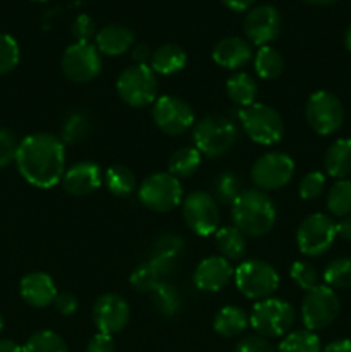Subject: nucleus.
Here are the masks:
<instances>
[{
	"instance_id": "nucleus-1",
	"label": "nucleus",
	"mask_w": 351,
	"mask_h": 352,
	"mask_svg": "<svg viewBox=\"0 0 351 352\" xmlns=\"http://www.w3.org/2000/svg\"><path fill=\"white\" fill-rule=\"evenodd\" d=\"M14 162L19 174L30 184L36 188H52L64 177V143L47 133L31 134L17 144Z\"/></svg>"
},
{
	"instance_id": "nucleus-2",
	"label": "nucleus",
	"mask_w": 351,
	"mask_h": 352,
	"mask_svg": "<svg viewBox=\"0 0 351 352\" xmlns=\"http://www.w3.org/2000/svg\"><path fill=\"white\" fill-rule=\"evenodd\" d=\"M275 215L274 201L258 189H246L233 203L234 227L244 236L260 237L268 234L275 223Z\"/></svg>"
},
{
	"instance_id": "nucleus-3",
	"label": "nucleus",
	"mask_w": 351,
	"mask_h": 352,
	"mask_svg": "<svg viewBox=\"0 0 351 352\" xmlns=\"http://www.w3.org/2000/svg\"><path fill=\"white\" fill-rule=\"evenodd\" d=\"M195 148L210 158L226 155L237 140V129L229 119L220 116H209L200 120L193 131Z\"/></svg>"
},
{
	"instance_id": "nucleus-4",
	"label": "nucleus",
	"mask_w": 351,
	"mask_h": 352,
	"mask_svg": "<svg viewBox=\"0 0 351 352\" xmlns=\"http://www.w3.org/2000/svg\"><path fill=\"white\" fill-rule=\"evenodd\" d=\"M117 93L134 109L150 105L158 95L157 76L147 64L129 65L117 78Z\"/></svg>"
},
{
	"instance_id": "nucleus-5",
	"label": "nucleus",
	"mask_w": 351,
	"mask_h": 352,
	"mask_svg": "<svg viewBox=\"0 0 351 352\" xmlns=\"http://www.w3.org/2000/svg\"><path fill=\"white\" fill-rule=\"evenodd\" d=\"M241 126L251 141L260 144H275L284 134L281 113L265 103H253L240 112Z\"/></svg>"
},
{
	"instance_id": "nucleus-6",
	"label": "nucleus",
	"mask_w": 351,
	"mask_h": 352,
	"mask_svg": "<svg viewBox=\"0 0 351 352\" xmlns=\"http://www.w3.org/2000/svg\"><path fill=\"white\" fill-rule=\"evenodd\" d=\"M234 278L241 294L253 301L268 299L279 287V275L275 268L262 260L241 263L234 274Z\"/></svg>"
},
{
	"instance_id": "nucleus-7",
	"label": "nucleus",
	"mask_w": 351,
	"mask_h": 352,
	"mask_svg": "<svg viewBox=\"0 0 351 352\" xmlns=\"http://www.w3.org/2000/svg\"><path fill=\"white\" fill-rule=\"evenodd\" d=\"M296 313L289 302L268 298L258 301L250 315V323L262 337H281L295 325Z\"/></svg>"
},
{
	"instance_id": "nucleus-8",
	"label": "nucleus",
	"mask_w": 351,
	"mask_h": 352,
	"mask_svg": "<svg viewBox=\"0 0 351 352\" xmlns=\"http://www.w3.org/2000/svg\"><path fill=\"white\" fill-rule=\"evenodd\" d=\"M308 126L320 136L337 133L344 122V109L341 100L330 91H317L305 105Z\"/></svg>"
},
{
	"instance_id": "nucleus-9",
	"label": "nucleus",
	"mask_w": 351,
	"mask_h": 352,
	"mask_svg": "<svg viewBox=\"0 0 351 352\" xmlns=\"http://www.w3.org/2000/svg\"><path fill=\"white\" fill-rule=\"evenodd\" d=\"M339 309V298L334 289L327 287V285H317V287L306 291L305 299H303V323L310 332L327 329L337 318Z\"/></svg>"
},
{
	"instance_id": "nucleus-10",
	"label": "nucleus",
	"mask_w": 351,
	"mask_h": 352,
	"mask_svg": "<svg viewBox=\"0 0 351 352\" xmlns=\"http://www.w3.org/2000/svg\"><path fill=\"white\" fill-rule=\"evenodd\" d=\"M141 205L153 212H171L181 203L182 188L178 177L165 172L151 174L145 179L138 191Z\"/></svg>"
},
{
	"instance_id": "nucleus-11",
	"label": "nucleus",
	"mask_w": 351,
	"mask_h": 352,
	"mask_svg": "<svg viewBox=\"0 0 351 352\" xmlns=\"http://www.w3.org/2000/svg\"><path fill=\"white\" fill-rule=\"evenodd\" d=\"M337 237L336 223L326 213L308 215L299 226L296 243L299 251L306 256H322L332 246Z\"/></svg>"
},
{
	"instance_id": "nucleus-12",
	"label": "nucleus",
	"mask_w": 351,
	"mask_h": 352,
	"mask_svg": "<svg viewBox=\"0 0 351 352\" xmlns=\"http://www.w3.org/2000/svg\"><path fill=\"white\" fill-rule=\"evenodd\" d=\"M62 72L72 82L93 81L102 71V57L93 43H72L62 55Z\"/></svg>"
},
{
	"instance_id": "nucleus-13",
	"label": "nucleus",
	"mask_w": 351,
	"mask_h": 352,
	"mask_svg": "<svg viewBox=\"0 0 351 352\" xmlns=\"http://www.w3.org/2000/svg\"><path fill=\"white\" fill-rule=\"evenodd\" d=\"M295 162L284 153H265L251 167V181L258 189L275 191L291 181Z\"/></svg>"
},
{
	"instance_id": "nucleus-14",
	"label": "nucleus",
	"mask_w": 351,
	"mask_h": 352,
	"mask_svg": "<svg viewBox=\"0 0 351 352\" xmlns=\"http://www.w3.org/2000/svg\"><path fill=\"white\" fill-rule=\"evenodd\" d=\"M153 122L160 131L171 136H179L186 133L195 122V113L189 103L178 96H160L151 109Z\"/></svg>"
},
{
	"instance_id": "nucleus-15",
	"label": "nucleus",
	"mask_w": 351,
	"mask_h": 352,
	"mask_svg": "<svg viewBox=\"0 0 351 352\" xmlns=\"http://www.w3.org/2000/svg\"><path fill=\"white\" fill-rule=\"evenodd\" d=\"M182 215L189 229L198 236H209L219 226V206L215 198L205 191H195L184 199Z\"/></svg>"
},
{
	"instance_id": "nucleus-16",
	"label": "nucleus",
	"mask_w": 351,
	"mask_h": 352,
	"mask_svg": "<svg viewBox=\"0 0 351 352\" xmlns=\"http://www.w3.org/2000/svg\"><path fill=\"white\" fill-rule=\"evenodd\" d=\"M244 36L258 47H265L281 33V14L272 6L251 7L243 21Z\"/></svg>"
},
{
	"instance_id": "nucleus-17",
	"label": "nucleus",
	"mask_w": 351,
	"mask_h": 352,
	"mask_svg": "<svg viewBox=\"0 0 351 352\" xmlns=\"http://www.w3.org/2000/svg\"><path fill=\"white\" fill-rule=\"evenodd\" d=\"M129 305L117 294H103L93 306V322L100 333L114 336L126 329L129 322Z\"/></svg>"
},
{
	"instance_id": "nucleus-18",
	"label": "nucleus",
	"mask_w": 351,
	"mask_h": 352,
	"mask_svg": "<svg viewBox=\"0 0 351 352\" xmlns=\"http://www.w3.org/2000/svg\"><path fill=\"white\" fill-rule=\"evenodd\" d=\"M233 275L234 270L231 267L229 260L222 256H210L196 267L193 282H195L200 291L217 292L226 287Z\"/></svg>"
},
{
	"instance_id": "nucleus-19",
	"label": "nucleus",
	"mask_w": 351,
	"mask_h": 352,
	"mask_svg": "<svg viewBox=\"0 0 351 352\" xmlns=\"http://www.w3.org/2000/svg\"><path fill=\"white\" fill-rule=\"evenodd\" d=\"M102 179L103 175L98 165L93 162H79L65 172L62 184L71 196H86L100 188Z\"/></svg>"
},
{
	"instance_id": "nucleus-20",
	"label": "nucleus",
	"mask_w": 351,
	"mask_h": 352,
	"mask_svg": "<svg viewBox=\"0 0 351 352\" xmlns=\"http://www.w3.org/2000/svg\"><path fill=\"white\" fill-rule=\"evenodd\" d=\"M21 298L33 308H47L57 298L55 282L43 272H33L23 277L19 284Z\"/></svg>"
},
{
	"instance_id": "nucleus-21",
	"label": "nucleus",
	"mask_w": 351,
	"mask_h": 352,
	"mask_svg": "<svg viewBox=\"0 0 351 352\" xmlns=\"http://www.w3.org/2000/svg\"><path fill=\"white\" fill-rule=\"evenodd\" d=\"M253 57L251 45L240 36H227L213 47L212 58L226 69H237L248 64Z\"/></svg>"
},
{
	"instance_id": "nucleus-22",
	"label": "nucleus",
	"mask_w": 351,
	"mask_h": 352,
	"mask_svg": "<svg viewBox=\"0 0 351 352\" xmlns=\"http://www.w3.org/2000/svg\"><path fill=\"white\" fill-rule=\"evenodd\" d=\"M172 268V260H164V258H155L151 256V260L148 263L141 265L136 270L131 274V285H133L136 291L140 292H151L155 287L162 284V282H167L165 278L171 275Z\"/></svg>"
},
{
	"instance_id": "nucleus-23",
	"label": "nucleus",
	"mask_w": 351,
	"mask_h": 352,
	"mask_svg": "<svg viewBox=\"0 0 351 352\" xmlns=\"http://www.w3.org/2000/svg\"><path fill=\"white\" fill-rule=\"evenodd\" d=\"M95 43L98 52L117 57L134 47V33L123 24H109L96 33Z\"/></svg>"
},
{
	"instance_id": "nucleus-24",
	"label": "nucleus",
	"mask_w": 351,
	"mask_h": 352,
	"mask_svg": "<svg viewBox=\"0 0 351 352\" xmlns=\"http://www.w3.org/2000/svg\"><path fill=\"white\" fill-rule=\"evenodd\" d=\"M188 62V55L182 50L179 45L167 43L158 47L157 50L151 54L150 58V67L155 74L162 76H171L176 72L182 71Z\"/></svg>"
},
{
	"instance_id": "nucleus-25",
	"label": "nucleus",
	"mask_w": 351,
	"mask_h": 352,
	"mask_svg": "<svg viewBox=\"0 0 351 352\" xmlns=\"http://www.w3.org/2000/svg\"><path fill=\"white\" fill-rule=\"evenodd\" d=\"M323 165L330 177H348L351 174V140L341 138L334 141L327 150Z\"/></svg>"
},
{
	"instance_id": "nucleus-26",
	"label": "nucleus",
	"mask_w": 351,
	"mask_h": 352,
	"mask_svg": "<svg viewBox=\"0 0 351 352\" xmlns=\"http://www.w3.org/2000/svg\"><path fill=\"white\" fill-rule=\"evenodd\" d=\"M248 316L244 309L237 306H226L217 313L213 320V330L222 337H236L244 332L248 327Z\"/></svg>"
},
{
	"instance_id": "nucleus-27",
	"label": "nucleus",
	"mask_w": 351,
	"mask_h": 352,
	"mask_svg": "<svg viewBox=\"0 0 351 352\" xmlns=\"http://www.w3.org/2000/svg\"><path fill=\"white\" fill-rule=\"evenodd\" d=\"M226 91L229 98L233 100L236 105L240 107H250L255 103L257 98L258 86L257 81L251 78L246 72H237V74L231 76L226 82Z\"/></svg>"
},
{
	"instance_id": "nucleus-28",
	"label": "nucleus",
	"mask_w": 351,
	"mask_h": 352,
	"mask_svg": "<svg viewBox=\"0 0 351 352\" xmlns=\"http://www.w3.org/2000/svg\"><path fill=\"white\" fill-rule=\"evenodd\" d=\"M215 243L222 258L226 260H241L246 253L244 234L236 227H222L215 232Z\"/></svg>"
},
{
	"instance_id": "nucleus-29",
	"label": "nucleus",
	"mask_w": 351,
	"mask_h": 352,
	"mask_svg": "<svg viewBox=\"0 0 351 352\" xmlns=\"http://www.w3.org/2000/svg\"><path fill=\"white\" fill-rule=\"evenodd\" d=\"M255 71L264 79H275L284 71V58L270 45L258 48L255 55Z\"/></svg>"
},
{
	"instance_id": "nucleus-30",
	"label": "nucleus",
	"mask_w": 351,
	"mask_h": 352,
	"mask_svg": "<svg viewBox=\"0 0 351 352\" xmlns=\"http://www.w3.org/2000/svg\"><path fill=\"white\" fill-rule=\"evenodd\" d=\"M151 299H153L155 309L165 318H172L181 309V294L169 282H162L158 287H155L151 291Z\"/></svg>"
},
{
	"instance_id": "nucleus-31",
	"label": "nucleus",
	"mask_w": 351,
	"mask_h": 352,
	"mask_svg": "<svg viewBox=\"0 0 351 352\" xmlns=\"http://www.w3.org/2000/svg\"><path fill=\"white\" fill-rule=\"evenodd\" d=\"M202 162V153L196 148H181L169 160V174L174 177H189L195 174Z\"/></svg>"
},
{
	"instance_id": "nucleus-32",
	"label": "nucleus",
	"mask_w": 351,
	"mask_h": 352,
	"mask_svg": "<svg viewBox=\"0 0 351 352\" xmlns=\"http://www.w3.org/2000/svg\"><path fill=\"white\" fill-rule=\"evenodd\" d=\"M105 184L107 189L112 192L114 196L119 198H126L131 192L136 189V177L133 172L124 165H114L107 170L105 174Z\"/></svg>"
},
{
	"instance_id": "nucleus-33",
	"label": "nucleus",
	"mask_w": 351,
	"mask_h": 352,
	"mask_svg": "<svg viewBox=\"0 0 351 352\" xmlns=\"http://www.w3.org/2000/svg\"><path fill=\"white\" fill-rule=\"evenodd\" d=\"M327 208L334 217H350L351 213V181L339 179L330 188L327 196Z\"/></svg>"
},
{
	"instance_id": "nucleus-34",
	"label": "nucleus",
	"mask_w": 351,
	"mask_h": 352,
	"mask_svg": "<svg viewBox=\"0 0 351 352\" xmlns=\"http://www.w3.org/2000/svg\"><path fill=\"white\" fill-rule=\"evenodd\" d=\"M277 352H322L320 339L310 330H299L286 336Z\"/></svg>"
},
{
	"instance_id": "nucleus-35",
	"label": "nucleus",
	"mask_w": 351,
	"mask_h": 352,
	"mask_svg": "<svg viewBox=\"0 0 351 352\" xmlns=\"http://www.w3.org/2000/svg\"><path fill=\"white\" fill-rule=\"evenodd\" d=\"M89 133V119L83 112L69 113L64 120V126L61 131V141L67 144H78L88 136Z\"/></svg>"
},
{
	"instance_id": "nucleus-36",
	"label": "nucleus",
	"mask_w": 351,
	"mask_h": 352,
	"mask_svg": "<svg viewBox=\"0 0 351 352\" xmlns=\"http://www.w3.org/2000/svg\"><path fill=\"white\" fill-rule=\"evenodd\" d=\"M23 352H69V349L61 336L50 330H41L26 340Z\"/></svg>"
},
{
	"instance_id": "nucleus-37",
	"label": "nucleus",
	"mask_w": 351,
	"mask_h": 352,
	"mask_svg": "<svg viewBox=\"0 0 351 352\" xmlns=\"http://www.w3.org/2000/svg\"><path fill=\"white\" fill-rule=\"evenodd\" d=\"M323 278L330 289H350L351 258H337V260L330 261L323 272Z\"/></svg>"
},
{
	"instance_id": "nucleus-38",
	"label": "nucleus",
	"mask_w": 351,
	"mask_h": 352,
	"mask_svg": "<svg viewBox=\"0 0 351 352\" xmlns=\"http://www.w3.org/2000/svg\"><path fill=\"white\" fill-rule=\"evenodd\" d=\"M213 191H215V201L222 205H231L236 201L237 196L241 195V181L233 172H224L213 182Z\"/></svg>"
},
{
	"instance_id": "nucleus-39",
	"label": "nucleus",
	"mask_w": 351,
	"mask_h": 352,
	"mask_svg": "<svg viewBox=\"0 0 351 352\" xmlns=\"http://www.w3.org/2000/svg\"><path fill=\"white\" fill-rule=\"evenodd\" d=\"M19 45L10 34L0 33V76L14 71L19 64Z\"/></svg>"
},
{
	"instance_id": "nucleus-40",
	"label": "nucleus",
	"mask_w": 351,
	"mask_h": 352,
	"mask_svg": "<svg viewBox=\"0 0 351 352\" xmlns=\"http://www.w3.org/2000/svg\"><path fill=\"white\" fill-rule=\"evenodd\" d=\"M184 248V241L174 234H164L153 243V256L164 258V260H172L179 256V253Z\"/></svg>"
},
{
	"instance_id": "nucleus-41",
	"label": "nucleus",
	"mask_w": 351,
	"mask_h": 352,
	"mask_svg": "<svg viewBox=\"0 0 351 352\" xmlns=\"http://www.w3.org/2000/svg\"><path fill=\"white\" fill-rule=\"evenodd\" d=\"M291 278L296 282V285L305 291L317 287V280H319V275H317L315 267L312 263H306V261H296L291 265Z\"/></svg>"
},
{
	"instance_id": "nucleus-42",
	"label": "nucleus",
	"mask_w": 351,
	"mask_h": 352,
	"mask_svg": "<svg viewBox=\"0 0 351 352\" xmlns=\"http://www.w3.org/2000/svg\"><path fill=\"white\" fill-rule=\"evenodd\" d=\"M326 188V175L322 172H310L299 181V196L303 199H315Z\"/></svg>"
},
{
	"instance_id": "nucleus-43",
	"label": "nucleus",
	"mask_w": 351,
	"mask_h": 352,
	"mask_svg": "<svg viewBox=\"0 0 351 352\" xmlns=\"http://www.w3.org/2000/svg\"><path fill=\"white\" fill-rule=\"evenodd\" d=\"M71 33L74 40L79 41V43H89V40L95 38L98 31H96L95 21L88 14H79L74 19V23H72Z\"/></svg>"
},
{
	"instance_id": "nucleus-44",
	"label": "nucleus",
	"mask_w": 351,
	"mask_h": 352,
	"mask_svg": "<svg viewBox=\"0 0 351 352\" xmlns=\"http://www.w3.org/2000/svg\"><path fill=\"white\" fill-rule=\"evenodd\" d=\"M17 141L14 134L7 129H0V168L7 167L10 162L16 160Z\"/></svg>"
},
{
	"instance_id": "nucleus-45",
	"label": "nucleus",
	"mask_w": 351,
	"mask_h": 352,
	"mask_svg": "<svg viewBox=\"0 0 351 352\" xmlns=\"http://www.w3.org/2000/svg\"><path fill=\"white\" fill-rule=\"evenodd\" d=\"M234 352H275V349L265 337L250 336L237 342Z\"/></svg>"
},
{
	"instance_id": "nucleus-46",
	"label": "nucleus",
	"mask_w": 351,
	"mask_h": 352,
	"mask_svg": "<svg viewBox=\"0 0 351 352\" xmlns=\"http://www.w3.org/2000/svg\"><path fill=\"white\" fill-rule=\"evenodd\" d=\"M86 352H116V342H114L112 336L96 333V336L88 342Z\"/></svg>"
},
{
	"instance_id": "nucleus-47",
	"label": "nucleus",
	"mask_w": 351,
	"mask_h": 352,
	"mask_svg": "<svg viewBox=\"0 0 351 352\" xmlns=\"http://www.w3.org/2000/svg\"><path fill=\"white\" fill-rule=\"evenodd\" d=\"M54 305L61 315L71 316L74 315L76 309H78V299L72 294H69V292H62V294H57Z\"/></svg>"
},
{
	"instance_id": "nucleus-48",
	"label": "nucleus",
	"mask_w": 351,
	"mask_h": 352,
	"mask_svg": "<svg viewBox=\"0 0 351 352\" xmlns=\"http://www.w3.org/2000/svg\"><path fill=\"white\" fill-rule=\"evenodd\" d=\"M131 57H133V60L136 62V64H147V62L151 58L150 47L145 43L134 45V47L131 48Z\"/></svg>"
},
{
	"instance_id": "nucleus-49",
	"label": "nucleus",
	"mask_w": 351,
	"mask_h": 352,
	"mask_svg": "<svg viewBox=\"0 0 351 352\" xmlns=\"http://www.w3.org/2000/svg\"><path fill=\"white\" fill-rule=\"evenodd\" d=\"M227 9L234 10V12H244V10H250L251 6L255 3V0H220Z\"/></svg>"
},
{
	"instance_id": "nucleus-50",
	"label": "nucleus",
	"mask_w": 351,
	"mask_h": 352,
	"mask_svg": "<svg viewBox=\"0 0 351 352\" xmlns=\"http://www.w3.org/2000/svg\"><path fill=\"white\" fill-rule=\"evenodd\" d=\"M322 352H351V340L350 339H341L334 340V342L327 344Z\"/></svg>"
},
{
	"instance_id": "nucleus-51",
	"label": "nucleus",
	"mask_w": 351,
	"mask_h": 352,
	"mask_svg": "<svg viewBox=\"0 0 351 352\" xmlns=\"http://www.w3.org/2000/svg\"><path fill=\"white\" fill-rule=\"evenodd\" d=\"M336 232L341 239L351 241V217H344L339 223H336Z\"/></svg>"
},
{
	"instance_id": "nucleus-52",
	"label": "nucleus",
	"mask_w": 351,
	"mask_h": 352,
	"mask_svg": "<svg viewBox=\"0 0 351 352\" xmlns=\"http://www.w3.org/2000/svg\"><path fill=\"white\" fill-rule=\"evenodd\" d=\"M0 352H23V347L10 339H0Z\"/></svg>"
},
{
	"instance_id": "nucleus-53",
	"label": "nucleus",
	"mask_w": 351,
	"mask_h": 352,
	"mask_svg": "<svg viewBox=\"0 0 351 352\" xmlns=\"http://www.w3.org/2000/svg\"><path fill=\"white\" fill-rule=\"evenodd\" d=\"M305 2L312 3V6H330V3L337 2V0H305Z\"/></svg>"
},
{
	"instance_id": "nucleus-54",
	"label": "nucleus",
	"mask_w": 351,
	"mask_h": 352,
	"mask_svg": "<svg viewBox=\"0 0 351 352\" xmlns=\"http://www.w3.org/2000/svg\"><path fill=\"white\" fill-rule=\"evenodd\" d=\"M344 45H346L348 50L351 52V26L346 30V34H344Z\"/></svg>"
},
{
	"instance_id": "nucleus-55",
	"label": "nucleus",
	"mask_w": 351,
	"mask_h": 352,
	"mask_svg": "<svg viewBox=\"0 0 351 352\" xmlns=\"http://www.w3.org/2000/svg\"><path fill=\"white\" fill-rule=\"evenodd\" d=\"M2 330H3V316L2 313H0V333H2Z\"/></svg>"
},
{
	"instance_id": "nucleus-56",
	"label": "nucleus",
	"mask_w": 351,
	"mask_h": 352,
	"mask_svg": "<svg viewBox=\"0 0 351 352\" xmlns=\"http://www.w3.org/2000/svg\"><path fill=\"white\" fill-rule=\"evenodd\" d=\"M34 2H47V0H34Z\"/></svg>"
}]
</instances>
